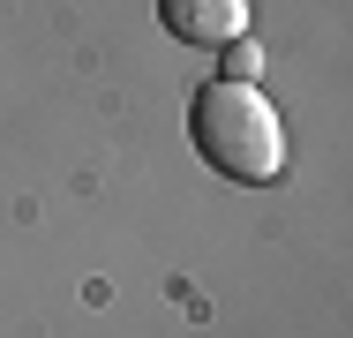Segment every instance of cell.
<instances>
[{
    "label": "cell",
    "mask_w": 353,
    "mask_h": 338,
    "mask_svg": "<svg viewBox=\"0 0 353 338\" xmlns=\"http://www.w3.org/2000/svg\"><path fill=\"white\" fill-rule=\"evenodd\" d=\"M188 135L225 181H279L285 166V128L256 83H225V75L203 83L188 106Z\"/></svg>",
    "instance_id": "cell-1"
},
{
    "label": "cell",
    "mask_w": 353,
    "mask_h": 338,
    "mask_svg": "<svg viewBox=\"0 0 353 338\" xmlns=\"http://www.w3.org/2000/svg\"><path fill=\"white\" fill-rule=\"evenodd\" d=\"M158 15L188 46H233V38H248V0H158Z\"/></svg>",
    "instance_id": "cell-2"
},
{
    "label": "cell",
    "mask_w": 353,
    "mask_h": 338,
    "mask_svg": "<svg viewBox=\"0 0 353 338\" xmlns=\"http://www.w3.org/2000/svg\"><path fill=\"white\" fill-rule=\"evenodd\" d=\"M256 61H263L256 38H233V46H225V83H256Z\"/></svg>",
    "instance_id": "cell-3"
}]
</instances>
